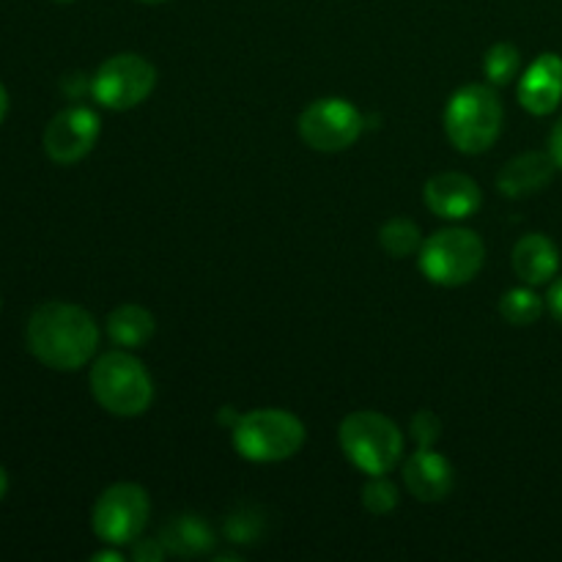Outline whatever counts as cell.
I'll return each mask as SVG.
<instances>
[{"mask_svg": "<svg viewBox=\"0 0 562 562\" xmlns=\"http://www.w3.org/2000/svg\"><path fill=\"white\" fill-rule=\"evenodd\" d=\"M25 340L31 355L53 371H77L99 346L93 316L69 302H44L27 318Z\"/></svg>", "mask_w": 562, "mask_h": 562, "instance_id": "6da1fadb", "label": "cell"}, {"mask_svg": "<svg viewBox=\"0 0 562 562\" xmlns=\"http://www.w3.org/2000/svg\"><path fill=\"white\" fill-rule=\"evenodd\" d=\"M503 102L492 86H464L450 97L445 110L448 140L464 154H483L503 132Z\"/></svg>", "mask_w": 562, "mask_h": 562, "instance_id": "7a4b0ae2", "label": "cell"}, {"mask_svg": "<svg viewBox=\"0 0 562 562\" xmlns=\"http://www.w3.org/2000/svg\"><path fill=\"white\" fill-rule=\"evenodd\" d=\"M231 439L241 459L256 464H278L300 453L305 445V426L285 409L247 412L231 428Z\"/></svg>", "mask_w": 562, "mask_h": 562, "instance_id": "3957f363", "label": "cell"}, {"mask_svg": "<svg viewBox=\"0 0 562 562\" xmlns=\"http://www.w3.org/2000/svg\"><path fill=\"white\" fill-rule=\"evenodd\" d=\"M91 393L102 409L119 417H137L151 406L154 384L130 351H108L91 368Z\"/></svg>", "mask_w": 562, "mask_h": 562, "instance_id": "277c9868", "label": "cell"}, {"mask_svg": "<svg viewBox=\"0 0 562 562\" xmlns=\"http://www.w3.org/2000/svg\"><path fill=\"white\" fill-rule=\"evenodd\" d=\"M340 448L346 459L366 475H387L404 453V437L390 417L379 412H351L340 423Z\"/></svg>", "mask_w": 562, "mask_h": 562, "instance_id": "5b68a950", "label": "cell"}, {"mask_svg": "<svg viewBox=\"0 0 562 562\" xmlns=\"http://www.w3.org/2000/svg\"><path fill=\"white\" fill-rule=\"evenodd\" d=\"M486 247L467 228H445L428 236L420 247V272L437 285H464L481 272Z\"/></svg>", "mask_w": 562, "mask_h": 562, "instance_id": "8992f818", "label": "cell"}, {"mask_svg": "<svg viewBox=\"0 0 562 562\" xmlns=\"http://www.w3.org/2000/svg\"><path fill=\"white\" fill-rule=\"evenodd\" d=\"M151 503L146 488L137 483H115L104 488L102 497L93 505V532L108 547H126L140 538L146 530Z\"/></svg>", "mask_w": 562, "mask_h": 562, "instance_id": "52a82bcc", "label": "cell"}, {"mask_svg": "<svg viewBox=\"0 0 562 562\" xmlns=\"http://www.w3.org/2000/svg\"><path fill=\"white\" fill-rule=\"evenodd\" d=\"M157 86V69L137 53H121L104 60L91 77V93L108 110H130L146 102Z\"/></svg>", "mask_w": 562, "mask_h": 562, "instance_id": "ba28073f", "label": "cell"}, {"mask_svg": "<svg viewBox=\"0 0 562 562\" xmlns=\"http://www.w3.org/2000/svg\"><path fill=\"white\" fill-rule=\"evenodd\" d=\"M362 132V115L351 102L338 97L316 99L300 115V135L316 151H344L355 146Z\"/></svg>", "mask_w": 562, "mask_h": 562, "instance_id": "9c48e42d", "label": "cell"}, {"mask_svg": "<svg viewBox=\"0 0 562 562\" xmlns=\"http://www.w3.org/2000/svg\"><path fill=\"white\" fill-rule=\"evenodd\" d=\"M99 137V115L88 108L60 110L44 130V151L53 162H80Z\"/></svg>", "mask_w": 562, "mask_h": 562, "instance_id": "30bf717a", "label": "cell"}, {"mask_svg": "<svg viewBox=\"0 0 562 562\" xmlns=\"http://www.w3.org/2000/svg\"><path fill=\"white\" fill-rule=\"evenodd\" d=\"M423 198H426V206L445 220L472 217L483 203L481 187L475 184V179L453 173V170L431 176L426 190H423Z\"/></svg>", "mask_w": 562, "mask_h": 562, "instance_id": "8fae6325", "label": "cell"}, {"mask_svg": "<svg viewBox=\"0 0 562 562\" xmlns=\"http://www.w3.org/2000/svg\"><path fill=\"white\" fill-rule=\"evenodd\" d=\"M404 483L420 503H439L453 492V464L431 448H417L404 464Z\"/></svg>", "mask_w": 562, "mask_h": 562, "instance_id": "7c38bea8", "label": "cell"}, {"mask_svg": "<svg viewBox=\"0 0 562 562\" xmlns=\"http://www.w3.org/2000/svg\"><path fill=\"white\" fill-rule=\"evenodd\" d=\"M562 99V58L554 53L538 55L519 82V102L527 113L549 115Z\"/></svg>", "mask_w": 562, "mask_h": 562, "instance_id": "4fadbf2b", "label": "cell"}, {"mask_svg": "<svg viewBox=\"0 0 562 562\" xmlns=\"http://www.w3.org/2000/svg\"><path fill=\"white\" fill-rule=\"evenodd\" d=\"M554 170H558V162H554L552 154H521V157H514L499 170L497 190L505 198L536 195V192H541L554 179Z\"/></svg>", "mask_w": 562, "mask_h": 562, "instance_id": "5bb4252c", "label": "cell"}, {"mask_svg": "<svg viewBox=\"0 0 562 562\" xmlns=\"http://www.w3.org/2000/svg\"><path fill=\"white\" fill-rule=\"evenodd\" d=\"M560 252L543 234H527L514 247V272L527 285H543L558 274Z\"/></svg>", "mask_w": 562, "mask_h": 562, "instance_id": "9a60e30c", "label": "cell"}, {"mask_svg": "<svg viewBox=\"0 0 562 562\" xmlns=\"http://www.w3.org/2000/svg\"><path fill=\"white\" fill-rule=\"evenodd\" d=\"M159 541L176 558H201L214 547V532L201 516L181 514L162 527Z\"/></svg>", "mask_w": 562, "mask_h": 562, "instance_id": "2e32d148", "label": "cell"}, {"mask_svg": "<svg viewBox=\"0 0 562 562\" xmlns=\"http://www.w3.org/2000/svg\"><path fill=\"white\" fill-rule=\"evenodd\" d=\"M108 335L124 349H140L154 335V316L140 305H121L108 316Z\"/></svg>", "mask_w": 562, "mask_h": 562, "instance_id": "e0dca14e", "label": "cell"}, {"mask_svg": "<svg viewBox=\"0 0 562 562\" xmlns=\"http://www.w3.org/2000/svg\"><path fill=\"white\" fill-rule=\"evenodd\" d=\"M379 245H382V250L387 252V256L395 258H406L412 256V252H420V228H417L412 220H390V223H384L382 231H379Z\"/></svg>", "mask_w": 562, "mask_h": 562, "instance_id": "ac0fdd59", "label": "cell"}, {"mask_svg": "<svg viewBox=\"0 0 562 562\" xmlns=\"http://www.w3.org/2000/svg\"><path fill=\"white\" fill-rule=\"evenodd\" d=\"M223 532L231 543L252 547V543L261 541L263 536V514H258L250 505H241V508L231 510V514L225 516Z\"/></svg>", "mask_w": 562, "mask_h": 562, "instance_id": "d6986e66", "label": "cell"}, {"mask_svg": "<svg viewBox=\"0 0 562 562\" xmlns=\"http://www.w3.org/2000/svg\"><path fill=\"white\" fill-rule=\"evenodd\" d=\"M499 313H503L510 324H516V327H527V324L541 318L543 300L530 289H510L508 294L499 300Z\"/></svg>", "mask_w": 562, "mask_h": 562, "instance_id": "ffe728a7", "label": "cell"}, {"mask_svg": "<svg viewBox=\"0 0 562 562\" xmlns=\"http://www.w3.org/2000/svg\"><path fill=\"white\" fill-rule=\"evenodd\" d=\"M483 69H486V77L494 82V86H508L521 69V55L514 44L499 42L494 44L486 53V60H483Z\"/></svg>", "mask_w": 562, "mask_h": 562, "instance_id": "44dd1931", "label": "cell"}, {"mask_svg": "<svg viewBox=\"0 0 562 562\" xmlns=\"http://www.w3.org/2000/svg\"><path fill=\"white\" fill-rule=\"evenodd\" d=\"M362 505H366V510H371L376 516L390 514L398 505V488L384 475H371V481L362 488Z\"/></svg>", "mask_w": 562, "mask_h": 562, "instance_id": "7402d4cb", "label": "cell"}, {"mask_svg": "<svg viewBox=\"0 0 562 562\" xmlns=\"http://www.w3.org/2000/svg\"><path fill=\"white\" fill-rule=\"evenodd\" d=\"M439 428H442V423L431 409H420L412 417V437H415L417 448H431L439 439Z\"/></svg>", "mask_w": 562, "mask_h": 562, "instance_id": "603a6c76", "label": "cell"}, {"mask_svg": "<svg viewBox=\"0 0 562 562\" xmlns=\"http://www.w3.org/2000/svg\"><path fill=\"white\" fill-rule=\"evenodd\" d=\"M165 554H168V549L162 547V541H148V538H137L135 547H132V558L137 562H159L165 560Z\"/></svg>", "mask_w": 562, "mask_h": 562, "instance_id": "cb8c5ba5", "label": "cell"}, {"mask_svg": "<svg viewBox=\"0 0 562 562\" xmlns=\"http://www.w3.org/2000/svg\"><path fill=\"white\" fill-rule=\"evenodd\" d=\"M549 154H552L554 162H558V168L562 170V115L558 124H554L552 135H549Z\"/></svg>", "mask_w": 562, "mask_h": 562, "instance_id": "d4e9b609", "label": "cell"}, {"mask_svg": "<svg viewBox=\"0 0 562 562\" xmlns=\"http://www.w3.org/2000/svg\"><path fill=\"white\" fill-rule=\"evenodd\" d=\"M547 302H549V311H552V316L562 324V278L558 280V283H552Z\"/></svg>", "mask_w": 562, "mask_h": 562, "instance_id": "484cf974", "label": "cell"}, {"mask_svg": "<svg viewBox=\"0 0 562 562\" xmlns=\"http://www.w3.org/2000/svg\"><path fill=\"white\" fill-rule=\"evenodd\" d=\"M104 560H108V562H121V560H124V554H121V552H99V554H93V562H104Z\"/></svg>", "mask_w": 562, "mask_h": 562, "instance_id": "4316f807", "label": "cell"}, {"mask_svg": "<svg viewBox=\"0 0 562 562\" xmlns=\"http://www.w3.org/2000/svg\"><path fill=\"white\" fill-rule=\"evenodd\" d=\"M5 113H9V93H5V88L0 86V124H3Z\"/></svg>", "mask_w": 562, "mask_h": 562, "instance_id": "83f0119b", "label": "cell"}, {"mask_svg": "<svg viewBox=\"0 0 562 562\" xmlns=\"http://www.w3.org/2000/svg\"><path fill=\"white\" fill-rule=\"evenodd\" d=\"M5 492H9V475H5V470L0 467V499L5 497Z\"/></svg>", "mask_w": 562, "mask_h": 562, "instance_id": "f1b7e54d", "label": "cell"}, {"mask_svg": "<svg viewBox=\"0 0 562 562\" xmlns=\"http://www.w3.org/2000/svg\"><path fill=\"white\" fill-rule=\"evenodd\" d=\"M140 3H165V0H140Z\"/></svg>", "mask_w": 562, "mask_h": 562, "instance_id": "f546056e", "label": "cell"}, {"mask_svg": "<svg viewBox=\"0 0 562 562\" xmlns=\"http://www.w3.org/2000/svg\"><path fill=\"white\" fill-rule=\"evenodd\" d=\"M58 3H71V0H58Z\"/></svg>", "mask_w": 562, "mask_h": 562, "instance_id": "4dcf8cb0", "label": "cell"}]
</instances>
